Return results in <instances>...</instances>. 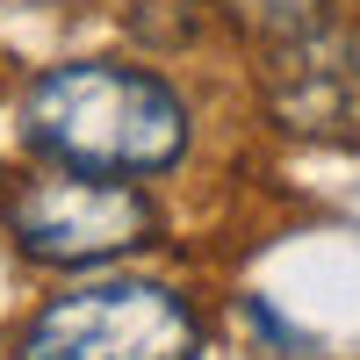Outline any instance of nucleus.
Masks as SVG:
<instances>
[{"mask_svg": "<svg viewBox=\"0 0 360 360\" xmlns=\"http://www.w3.org/2000/svg\"><path fill=\"white\" fill-rule=\"evenodd\" d=\"M266 115L295 137H360V29L303 22L266 44L259 65Z\"/></svg>", "mask_w": 360, "mask_h": 360, "instance_id": "nucleus-4", "label": "nucleus"}, {"mask_svg": "<svg viewBox=\"0 0 360 360\" xmlns=\"http://www.w3.org/2000/svg\"><path fill=\"white\" fill-rule=\"evenodd\" d=\"M0 224H8L15 252L29 266H108L123 252H144L159 238V202L123 173H79V166H51V173H15L0 188Z\"/></svg>", "mask_w": 360, "mask_h": 360, "instance_id": "nucleus-2", "label": "nucleus"}, {"mask_svg": "<svg viewBox=\"0 0 360 360\" xmlns=\"http://www.w3.org/2000/svg\"><path fill=\"white\" fill-rule=\"evenodd\" d=\"M231 8H245V22L266 29V37H288V29L317 22V0H231Z\"/></svg>", "mask_w": 360, "mask_h": 360, "instance_id": "nucleus-5", "label": "nucleus"}, {"mask_svg": "<svg viewBox=\"0 0 360 360\" xmlns=\"http://www.w3.org/2000/svg\"><path fill=\"white\" fill-rule=\"evenodd\" d=\"M15 360H202V317L166 281H86L22 324Z\"/></svg>", "mask_w": 360, "mask_h": 360, "instance_id": "nucleus-3", "label": "nucleus"}, {"mask_svg": "<svg viewBox=\"0 0 360 360\" xmlns=\"http://www.w3.org/2000/svg\"><path fill=\"white\" fill-rule=\"evenodd\" d=\"M22 144L44 166L144 180L188 159V101L144 65L72 58V65H51L29 79Z\"/></svg>", "mask_w": 360, "mask_h": 360, "instance_id": "nucleus-1", "label": "nucleus"}]
</instances>
